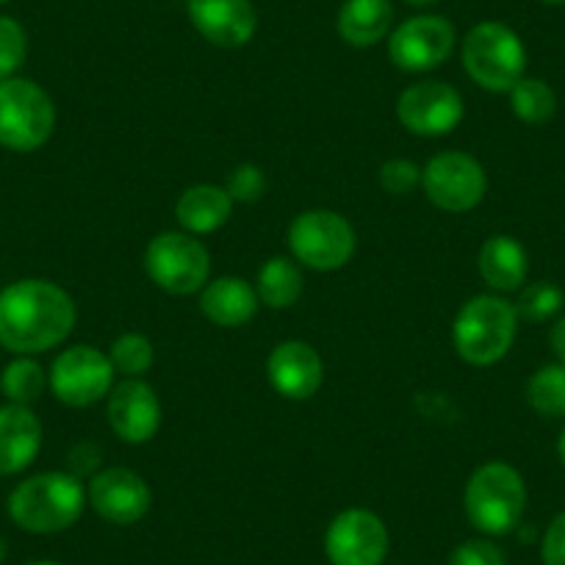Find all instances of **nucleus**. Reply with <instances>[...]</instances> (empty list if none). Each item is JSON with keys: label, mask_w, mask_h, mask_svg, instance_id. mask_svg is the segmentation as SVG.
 <instances>
[{"label": "nucleus", "mask_w": 565, "mask_h": 565, "mask_svg": "<svg viewBox=\"0 0 565 565\" xmlns=\"http://www.w3.org/2000/svg\"><path fill=\"white\" fill-rule=\"evenodd\" d=\"M75 328V302L51 280H18L0 291V344L34 355L62 344Z\"/></svg>", "instance_id": "nucleus-1"}, {"label": "nucleus", "mask_w": 565, "mask_h": 565, "mask_svg": "<svg viewBox=\"0 0 565 565\" xmlns=\"http://www.w3.org/2000/svg\"><path fill=\"white\" fill-rule=\"evenodd\" d=\"M84 513V488L78 477L64 471H45L20 482L9 497V515L25 532H62Z\"/></svg>", "instance_id": "nucleus-2"}, {"label": "nucleus", "mask_w": 565, "mask_h": 565, "mask_svg": "<svg viewBox=\"0 0 565 565\" xmlns=\"http://www.w3.org/2000/svg\"><path fill=\"white\" fill-rule=\"evenodd\" d=\"M519 330V313L502 297L482 295L460 308L452 328L458 355L471 366H491L510 352Z\"/></svg>", "instance_id": "nucleus-3"}, {"label": "nucleus", "mask_w": 565, "mask_h": 565, "mask_svg": "<svg viewBox=\"0 0 565 565\" xmlns=\"http://www.w3.org/2000/svg\"><path fill=\"white\" fill-rule=\"evenodd\" d=\"M526 508L524 477L508 463L480 466L466 486V515L486 535H508Z\"/></svg>", "instance_id": "nucleus-4"}, {"label": "nucleus", "mask_w": 565, "mask_h": 565, "mask_svg": "<svg viewBox=\"0 0 565 565\" xmlns=\"http://www.w3.org/2000/svg\"><path fill=\"white\" fill-rule=\"evenodd\" d=\"M463 67L477 86L488 92H510L526 70L521 36L504 23L475 25L463 40Z\"/></svg>", "instance_id": "nucleus-5"}, {"label": "nucleus", "mask_w": 565, "mask_h": 565, "mask_svg": "<svg viewBox=\"0 0 565 565\" xmlns=\"http://www.w3.org/2000/svg\"><path fill=\"white\" fill-rule=\"evenodd\" d=\"M56 108L47 92L34 81H0V145L18 153H31L51 139Z\"/></svg>", "instance_id": "nucleus-6"}, {"label": "nucleus", "mask_w": 565, "mask_h": 565, "mask_svg": "<svg viewBox=\"0 0 565 565\" xmlns=\"http://www.w3.org/2000/svg\"><path fill=\"white\" fill-rule=\"evenodd\" d=\"M145 269L150 280L167 295L186 297L209 282L211 258L209 249L189 233H161L148 244Z\"/></svg>", "instance_id": "nucleus-7"}, {"label": "nucleus", "mask_w": 565, "mask_h": 565, "mask_svg": "<svg viewBox=\"0 0 565 565\" xmlns=\"http://www.w3.org/2000/svg\"><path fill=\"white\" fill-rule=\"evenodd\" d=\"M289 247L308 269L333 271L355 253V231L335 211H306L291 222Z\"/></svg>", "instance_id": "nucleus-8"}, {"label": "nucleus", "mask_w": 565, "mask_h": 565, "mask_svg": "<svg viewBox=\"0 0 565 565\" xmlns=\"http://www.w3.org/2000/svg\"><path fill=\"white\" fill-rule=\"evenodd\" d=\"M422 186L436 209L463 214L486 198L488 178L480 161L469 153H441L422 170Z\"/></svg>", "instance_id": "nucleus-9"}, {"label": "nucleus", "mask_w": 565, "mask_h": 565, "mask_svg": "<svg viewBox=\"0 0 565 565\" xmlns=\"http://www.w3.org/2000/svg\"><path fill=\"white\" fill-rule=\"evenodd\" d=\"M114 366L97 347L78 344L53 361L51 388L70 407H89L111 391Z\"/></svg>", "instance_id": "nucleus-10"}, {"label": "nucleus", "mask_w": 565, "mask_h": 565, "mask_svg": "<svg viewBox=\"0 0 565 565\" xmlns=\"http://www.w3.org/2000/svg\"><path fill=\"white\" fill-rule=\"evenodd\" d=\"M455 42H458L455 25L447 18L422 14L394 29L388 40V56L405 73H427L441 67L452 56Z\"/></svg>", "instance_id": "nucleus-11"}, {"label": "nucleus", "mask_w": 565, "mask_h": 565, "mask_svg": "<svg viewBox=\"0 0 565 565\" xmlns=\"http://www.w3.org/2000/svg\"><path fill=\"white\" fill-rule=\"evenodd\" d=\"M324 552L333 565H380L388 554V530L372 510H344L328 526Z\"/></svg>", "instance_id": "nucleus-12"}, {"label": "nucleus", "mask_w": 565, "mask_h": 565, "mask_svg": "<svg viewBox=\"0 0 565 565\" xmlns=\"http://www.w3.org/2000/svg\"><path fill=\"white\" fill-rule=\"evenodd\" d=\"M396 117L411 134L447 136L463 119V97L444 81H422L402 92Z\"/></svg>", "instance_id": "nucleus-13"}, {"label": "nucleus", "mask_w": 565, "mask_h": 565, "mask_svg": "<svg viewBox=\"0 0 565 565\" xmlns=\"http://www.w3.org/2000/svg\"><path fill=\"white\" fill-rule=\"evenodd\" d=\"M89 502L100 519L128 526L148 515L150 504H153V493L136 471L114 466V469L92 477Z\"/></svg>", "instance_id": "nucleus-14"}, {"label": "nucleus", "mask_w": 565, "mask_h": 565, "mask_svg": "<svg viewBox=\"0 0 565 565\" xmlns=\"http://www.w3.org/2000/svg\"><path fill=\"white\" fill-rule=\"evenodd\" d=\"M108 424L125 444H148L161 427V402L153 385L128 377L108 394Z\"/></svg>", "instance_id": "nucleus-15"}, {"label": "nucleus", "mask_w": 565, "mask_h": 565, "mask_svg": "<svg viewBox=\"0 0 565 565\" xmlns=\"http://www.w3.org/2000/svg\"><path fill=\"white\" fill-rule=\"evenodd\" d=\"M189 20L216 47H244L258 31V12L249 0H189Z\"/></svg>", "instance_id": "nucleus-16"}, {"label": "nucleus", "mask_w": 565, "mask_h": 565, "mask_svg": "<svg viewBox=\"0 0 565 565\" xmlns=\"http://www.w3.org/2000/svg\"><path fill=\"white\" fill-rule=\"evenodd\" d=\"M271 388L286 399H311L324 380V363L306 341H282L266 361Z\"/></svg>", "instance_id": "nucleus-17"}, {"label": "nucleus", "mask_w": 565, "mask_h": 565, "mask_svg": "<svg viewBox=\"0 0 565 565\" xmlns=\"http://www.w3.org/2000/svg\"><path fill=\"white\" fill-rule=\"evenodd\" d=\"M42 447V424L29 405L0 407V475L29 469Z\"/></svg>", "instance_id": "nucleus-18"}, {"label": "nucleus", "mask_w": 565, "mask_h": 565, "mask_svg": "<svg viewBox=\"0 0 565 565\" xmlns=\"http://www.w3.org/2000/svg\"><path fill=\"white\" fill-rule=\"evenodd\" d=\"M200 308L220 328H238L258 311V291L242 277H216L200 295Z\"/></svg>", "instance_id": "nucleus-19"}, {"label": "nucleus", "mask_w": 565, "mask_h": 565, "mask_svg": "<svg viewBox=\"0 0 565 565\" xmlns=\"http://www.w3.org/2000/svg\"><path fill=\"white\" fill-rule=\"evenodd\" d=\"M480 266L482 280L497 291H515L521 282L526 280V269H530V258L526 249L515 242L513 236H491L480 247Z\"/></svg>", "instance_id": "nucleus-20"}, {"label": "nucleus", "mask_w": 565, "mask_h": 565, "mask_svg": "<svg viewBox=\"0 0 565 565\" xmlns=\"http://www.w3.org/2000/svg\"><path fill=\"white\" fill-rule=\"evenodd\" d=\"M394 25L391 0H344L339 12V34L352 47H372L388 36Z\"/></svg>", "instance_id": "nucleus-21"}, {"label": "nucleus", "mask_w": 565, "mask_h": 565, "mask_svg": "<svg viewBox=\"0 0 565 565\" xmlns=\"http://www.w3.org/2000/svg\"><path fill=\"white\" fill-rule=\"evenodd\" d=\"M233 198L227 189L200 183L186 189L175 203V216L189 233H214L231 220Z\"/></svg>", "instance_id": "nucleus-22"}, {"label": "nucleus", "mask_w": 565, "mask_h": 565, "mask_svg": "<svg viewBox=\"0 0 565 565\" xmlns=\"http://www.w3.org/2000/svg\"><path fill=\"white\" fill-rule=\"evenodd\" d=\"M258 300L266 308H291L302 297V271L295 260L289 258H269L258 271Z\"/></svg>", "instance_id": "nucleus-23"}, {"label": "nucleus", "mask_w": 565, "mask_h": 565, "mask_svg": "<svg viewBox=\"0 0 565 565\" xmlns=\"http://www.w3.org/2000/svg\"><path fill=\"white\" fill-rule=\"evenodd\" d=\"M526 402L535 413L546 418L565 416V366L563 363H548L537 369L526 383Z\"/></svg>", "instance_id": "nucleus-24"}, {"label": "nucleus", "mask_w": 565, "mask_h": 565, "mask_svg": "<svg viewBox=\"0 0 565 565\" xmlns=\"http://www.w3.org/2000/svg\"><path fill=\"white\" fill-rule=\"evenodd\" d=\"M510 106L513 114L526 125H543L554 117L557 111V97H554L552 86L541 78H521L519 84L510 89Z\"/></svg>", "instance_id": "nucleus-25"}, {"label": "nucleus", "mask_w": 565, "mask_h": 565, "mask_svg": "<svg viewBox=\"0 0 565 565\" xmlns=\"http://www.w3.org/2000/svg\"><path fill=\"white\" fill-rule=\"evenodd\" d=\"M45 372L36 361L31 358H18V361L9 363L0 374V391L14 402V405H31L42 396L45 391Z\"/></svg>", "instance_id": "nucleus-26"}, {"label": "nucleus", "mask_w": 565, "mask_h": 565, "mask_svg": "<svg viewBox=\"0 0 565 565\" xmlns=\"http://www.w3.org/2000/svg\"><path fill=\"white\" fill-rule=\"evenodd\" d=\"M108 361H111L114 372H122L125 377H139L153 366L156 352L150 339H145L141 333H125L111 344Z\"/></svg>", "instance_id": "nucleus-27"}, {"label": "nucleus", "mask_w": 565, "mask_h": 565, "mask_svg": "<svg viewBox=\"0 0 565 565\" xmlns=\"http://www.w3.org/2000/svg\"><path fill=\"white\" fill-rule=\"evenodd\" d=\"M565 295L554 286V282L541 280V282H532L521 291V300L515 306V313L526 322H546V319L557 317L559 308H563Z\"/></svg>", "instance_id": "nucleus-28"}, {"label": "nucleus", "mask_w": 565, "mask_h": 565, "mask_svg": "<svg viewBox=\"0 0 565 565\" xmlns=\"http://www.w3.org/2000/svg\"><path fill=\"white\" fill-rule=\"evenodd\" d=\"M29 53V40L18 20L0 18V81L18 73Z\"/></svg>", "instance_id": "nucleus-29"}, {"label": "nucleus", "mask_w": 565, "mask_h": 565, "mask_svg": "<svg viewBox=\"0 0 565 565\" xmlns=\"http://www.w3.org/2000/svg\"><path fill=\"white\" fill-rule=\"evenodd\" d=\"M418 183H422V170L407 159H391L380 170V186L388 194H411Z\"/></svg>", "instance_id": "nucleus-30"}, {"label": "nucleus", "mask_w": 565, "mask_h": 565, "mask_svg": "<svg viewBox=\"0 0 565 565\" xmlns=\"http://www.w3.org/2000/svg\"><path fill=\"white\" fill-rule=\"evenodd\" d=\"M266 192V178L260 172V167L255 164H242L233 170L231 181H227V194L233 198V203H255V200L264 198Z\"/></svg>", "instance_id": "nucleus-31"}, {"label": "nucleus", "mask_w": 565, "mask_h": 565, "mask_svg": "<svg viewBox=\"0 0 565 565\" xmlns=\"http://www.w3.org/2000/svg\"><path fill=\"white\" fill-rule=\"evenodd\" d=\"M449 565H504V552L491 541H466L449 557Z\"/></svg>", "instance_id": "nucleus-32"}, {"label": "nucleus", "mask_w": 565, "mask_h": 565, "mask_svg": "<svg viewBox=\"0 0 565 565\" xmlns=\"http://www.w3.org/2000/svg\"><path fill=\"white\" fill-rule=\"evenodd\" d=\"M543 565H565V513L548 524L546 535H543Z\"/></svg>", "instance_id": "nucleus-33"}, {"label": "nucleus", "mask_w": 565, "mask_h": 565, "mask_svg": "<svg viewBox=\"0 0 565 565\" xmlns=\"http://www.w3.org/2000/svg\"><path fill=\"white\" fill-rule=\"evenodd\" d=\"M548 344H552V352L557 355V363L565 366V317L554 322L552 333H548Z\"/></svg>", "instance_id": "nucleus-34"}, {"label": "nucleus", "mask_w": 565, "mask_h": 565, "mask_svg": "<svg viewBox=\"0 0 565 565\" xmlns=\"http://www.w3.org/2000/svg\"><path fill=\"white\" fill-rule=\"evenodd\" d=\"M557 455H559V460H563V466H565V430H563V436H559V444H557Z\"/></svg>", "instance_id": "nucleus-35"}, {"label": "nucleus", "mask_w": 565, "mask_h": 565, "mask_svg": "<svg viewBox=\"0 0 565 565\" xmlns=\"http://www.w3.org/2000/svg\"><path fill=\"white\" fill-rule=\"evenodd\" d=\"M7 554H9V546H7V541L0 537V565H3V559H7Z\"/></svg>", "instance_id": "nucleus-36"}, {"label": "nucleus", "mask_w": 565, "mask_h": 565, "mask_svg": "<svg viewBox=\"0 0 565 565\" xmlns=\"http://www.w3.org/2000/svg\"><path fill=\"white\" fill-rule=\"evenodd\" d=\"M405 3H411V7H430L436 0H405Z\"/></svg>", "instance_id": "nucleus-37"}, {"label": "nucleus", "mask_w": 565, "mask_h": 565, "mask_svg": "<svg viewBox=\"0 0 565 565\" xmlns=\"http://www.w3.org/2000/svg\"><path fill=\"white\" fill-rule=\"evenodd\" d=\"M543 3H548V7H565V0H543Z\"/></svg>", "instance_id": "nucleus-38"}, {"label": "nucleus", "mask_w": 565, "mask_h": 565, "mask_svg": "<svg viewBox=\"0 0 565 565\" xmlns=\"http://www.w3.org/2000/svg\"><path fill=\"white\" fill-rule=\"evenodd\" d=\"M31 565H58V563H47V559H42V563H31Z\"/></svg>", "instance_id": "nucleus-39"}, {"label": "nucleus", "mask_w": 565, "mask_h": 565, "mask_svg": "<svg viewBox=\"0 0 565 565\" xmlns=\"http://www.w3.org/2000/svg\"><path fill=\"white\" fill-rule=\"evenodd\" d=\"M0 3H7V0H0Z\"/></svg>", "instance_id": "nucleus-40"}]
</instances>
